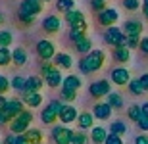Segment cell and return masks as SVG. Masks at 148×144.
<instances>
[{"instance_id":"39","label":"cell","mask_w":148,"mask_h":144,"mask_svg":"<svg viewBox=\"0 0 148 144\" xmlns=\"http://www.w3.org/2000/svg\"><path fill=\"white\" fill-rule=\"evenodd\" d=\"M90 8L100 14L102 10H106V0H90Z\"/></svg>"},{"instance_id":"55","label":"cell","mask_w":148,"mask_h":144,"mask_svg":"<svg viewBox=\"0 0 148 144\" xmlns=\"http://www.w3.org/2000/svg\"><path fill=\"white\" fill-rule=\"evenodd\" d=\"M143 12H144V17L148 19V4H144V8H143Z\"/></svg>"},{"instance_id":"7","label":"cell","mask_w":148,"mask_h":144,"mask_svg":"<svg viewBox=\"0 0 148 144\" xmlns=\"http://www.w3.org/2000/svg\"><path fill=\"white\" fill-rule=\"evenodd\" d=\"M42 12V0H21L19 4V14L23 16H35Z\"/></svg>"},{"instance_id":"49","label":"cell","mask_w":148,"mask_h":144,"mask_svg":"<svg viewBox=\"0 0 148 144\" xmlns=\"http://www.w3.org/2000/svg\"><path fill=\"white\" fill-rule=\"evenodd\" d=\"M4 144H17V134H8Z\"/></svg>"},{"instance_id":"23","label":"cell","mask_w":148,"mask_h":144,"mask_svg":"<svg viewBox=\"0 0 148 144\" xmlns=\"http://www.w3.org/2000/svg\"><path fill=\"white\" fill-rule=\"evenodd\" d=\"M62 89L79 90V89H81V79L77 77V75H67V77H64V85H62Z\"/></svg>"},{"instance_id":"10","label":"cell","mask_w":148,"mask_h":144,"mask_svg":"<svg viewBox=\"0 0 148 144\" xmlns=\"http://www.w3.org/2000/svg\"><path fill=\"white\" fill-rule=\"evenodd\" d=\"M119 19V14H117V10H114V8H106V10H102L98 14V23L100 25H104V27H114V23Z\"/></svg>"},{"instance_id":"36","label":"cell","mask_w":148,"mask_h":144,"mask_svg":"<svg viewBox=\"0 0 148 144\" xmlns=\"http://www.w3.org/2000/svg\"><path fill=\"white\" fill-rule=\"evenodd\" d=\"M12 40H14V37H12L10 31H0V46H8L12 44Z\"/></svg>"},{"instance_id":"30","label":"cell","mask_w":148,"mask_h":144,"mask_svg":"<svg viewBox=\"0 0 148 144\" xmlns=\"http://www.w3.org/2000/svg\"><path fill=\"white\" fill-rule=\"evenodd\" d=\"M56 10L62 14H67V12L75 10V2L73 0H56Z\"/></svg>"},{"instance_id":"56","label":"cell","mask_w":148,"mask_h":144,"mask_svg":"<svg viewBox=\"0 0 148 144\" xmlns=\"http://www.w3.org/2000/svg\"><path fill=\"white\" fill-rule=\"evenodd\" d=\"M2 21H4V16H2V14H0V23H2Z\"/></svg>"},{"instance_id":"13","label":"cell","mask_w":148,"mask_h":144,"mask_svg":"<svg viewBox=\"0 0 148 144\" xmlns=\"http://www.w3.org/2000/svg\"><path fill=\"white\" fill-rule=\"evenodd\" d=\"M4 111H6V115L10 117V121H12V119L17 117L21 111H25V110H23V102H21V100H17V98L8 100V106L4 108Z\"/></svg>"},{"instance_id":"46","label":"cell","mask_w":148,"mask_h":144,"mask_svg":"<svg viewBox=\"0 0 148 144\" xmlns=\"http://www.w3.org/2000/svg\"><path fill=\"white\" fill-rule=\"evenodd\" d=\"M138 48L143 50V54H148V37H143L140 39V46Z\"/></svg>"},{"instance_id":"22","label":"cell","mask_w":148,"mask_h":144,"mask_svg":"<svg viewBox=\"0 0 148 144\" xmlns=\"http://www.w3.org/2000/svg\"><path fill=\"white\" fill-rule=\"evenodd\" d=\"M54 61H56V66H58V67H64V69H69V67L73 66L71 56L66 54V52H60V54H56V56H54Z\"/></svg>"},{"instance_id":"25","label":"cell","mask_w":148,"mask_h":144,"mask_svg":"<svg viewBox=\"0 0 148 144\" xmlns=\"http://www.w3.org/2000/svg\"><path fill=\"white\" fill-rule=\"evenodd\" d=\"M75 50L79 52V54H88V52H92V40L88 39V37L81 39L79 42H75Z\"/></svg>"},{"instance_id":"38","label":"cell","mask_w":148,"mask_h":144,"mask_svg":"<svg viewBox=\"0 0 148 144\" xmlns=\"http://www.w3.org/2000/svg\"><path fill=\"white\" fill-rule=\"evenodd\" d=\"M123 6H125V10L135 12L140 8V0H123Z\"/></svg>"},{"instance_id":"27","label":"cell","mask_w":148,"mask_h":144,"mask_svg":"<svg viewBox=\"0 0 148 144\" xmlns=\"http://www.w3.org/2000/svg\"><path fill=\"white\" fill-rule=\"evenodd\" d=\"M144 113H143V106L140 104H133L129 110H127V117L131 119V121H135V123H138V119L143 117Z\"/></svg>"},{"instance_id":"4","label":"cell","mask_w":148,"mask_h":144,"mask_svg":"<svg viewBox=\"0 0 148 144\" xmlns=\"http://www.w3.org/2000/svg\"><path fill=\"white\" fill-rule=\"evenodd\" d=\"M62 102L60 100H52L46 108L42 110V113H40V119H42V123H46V125H50V123H54L58 117H60V110H62Z\"/></svg>"},{"instance_id":"40","label":"cell","mask_w":148,"mask_h":144,"mask_svg":"<svg viewBox=\"0 0 148 144\" xmlns=\"http://www.w3.org/2000/svg\"><path fill=\"white\" fill-rule=\"evenodd\" d=\"M140 46V37H127V48H138Z\"/></svg>"},{"instance_id":"2","label":"cell","mask_w":148,"mask_h":144,"mask_svg":"<svg viewBox=\"0 0 148 144\" xmlns=\"http://www.w3.org/2000/svg\"><path fill=\"white\" fill-rule=\"evenodd\" d=\"M33 121V113L31 111H21L17 117H14L10 121V131L12 134H23L25 131H29V125Z\"/></svg>"},{"instance_id":"14","label":"cell","mask_w":148,"mask_h":144,"mask_svg":"<svg viewBox=\"0 0 148 144\" xmlns=\"http://www.w3.org/2000/svg\"><path fill=\"white\" fill-rule=\"evenodd\" d=\"M123 33L127 37H140V33H143V23L137 21V19H129V21L123 23Z\"/></svg>"},{"instance_id":"42","label":"cell","mask_w":148,"mask_h":144,"mask_svg":"<svg viewBox=\"0 0 148 144\" xmlns=\"http://www.w3.org/2000/svg\"><path fill=\"white\" fill-rule=\"evenodd\" d=\"M104 144H123V140H121V136H119V134H114V133H110Z\"/></svg>"},{"instance_id":"37","label":"cell","mask_w":148,"mask_h":144,"mask_svg":"<svg viewBox=\"0 0 148 144\" xmlns=\"http://www.w3.org/2000/svg\"><path fill=\"white\" fill-rule=\"evenodd\" d=\"M62 98L66 102H73L77 98V90H69V89H62Z\"/></svg>"},{"instance_id":"17","label":"cell","mask_w":148,"mask_h":144,"mask_svg":"<svg viewBox=\"0 0 148 144\" xmlns=\"http://www.w3.org/2000/svg\"><path fill=\"white\" fill-rule=\"evenodd\" d=\"M60 25L62 23L56 16H48V17L42 19V29L46 33H58V31H60Z\"/></svg>"},{"instance_id":"11","label":"cell","mask_w":148,"mask_h":144,"mask_svg":"<svg viewBox=\"0 0 148 144\" xmlns=\"http://www.w3.org/2000/svg\"><path fill=\"white\" fill-rule=\"evenodd\" d=\"M88 92L94 98H102V96H108L112 92V87L108 81H96V83H92L88 87Z\"/></svg>"},{"instance_id":"9","label":"cell","mask_w":148,"mask_h":144,"mask_svg":"<svg viewBox=\"0 0 148 144\" xmlns=\"http://www.w3.org/2000/svg\"><path fill=\"white\" fill-rule=\"evenodd\" d=\"M110 77H112V83L117 85V87H125V85H129L133 81L129 69H125V67H115V69H112Z\"/></svg>"},{"instance_id":"24","label":"cell","mask_w":148,"mask_h":144,"mask_svg":"<svg viewBox=\"0 0 148 144\" xmlns=\"http://www.w3.org/2000/svg\"><path fill=\"white\" fill-rule=\"evenodd\" d=\"M12 61H14L16 66H19V67L25 66V63H27V52H25L23 48H16L14 52H12Z\"/></svg>"},{"instance_id":"34","label":"cell","mask_w":148,"mask_h":144,"mask_svg":"<svg viewBox=\"0 0 148 144\" xmlns=\"http://www.w3.org/2000/svg\"><path fill=\"white\" fill-rule=\"evenodd\" d=\"M12 61V52L6 46H0V66H8Z\"/></svg>"},{"instance_id":"53","label":"cell","mask_w":148,"mask_h":144,"mask_svg":"<svg viewBox=\"0 0 148 144\" xmlns=\"http://www.w3.org/2000/svg\"><path fill=\"white\" fill-rule=\"evenodd\" d=\"M17 144H29V140L25 139V134H17Z\"/></svg>"},{"instance_id":"31","label":"cell","mask_w":148,"mask_h":144,"mask_svg":"<svg viewBox=\"0 0 148 144\" xmlns=\"http://www.w3.org/2000/svg\"><path fill=\"white\" fill-rule=\"evenodd\" d=\"M129 92L135 96H140L146 92V89L143 87V83H140V79H133L131 83H129Z\"/></svg>"},{"instance_id":"52","label":"cell","mask_w":148,"mask_h":144,"mask_svg":"<svg viewBox=\"0 0 148 144\" xmlns=\"http://www.w3.org/2000/svg\"><path fill=\"white\" fill-rule=\"evenodd\" d=\"M6 106H8V98L4 94H0V110H4Z\"/></svg>"},{"instance_id":"3","label":"cell","mask_w":148,"mask_h":144,"mask_svg":"<svg viewBox=\"0 0 148 144\" xmlns=\"http://www.w3.org/2000/svg\"><path fill=\"white\" fill-rule=\"evenodd\" d=\"M104 40L108 44H112L114 48H117V46H127V35L123 33V29H119V27H108L106 29Z\"/></svg>"},{"instance_id":"18","label":"cell","mask_w":148,"mask_h":144,"mask_svg":"<svg viewBox=\"0 0 148 144\" xmlns=\"http://www.w3.org/2000/svg\"><path fill=\"white\" fill-rule=\"evenodd\" d=\"M23 104L29 108H38L42 104V96L40 92H23Z\"/></svg>"},{"instance_id":"54","label":"cell","mask_w":148,"mask_h":144,"mask_svg":"<svg viewBox=\"0 0 148 144\" xmlns=\"http://www.w3.org/2000/svg\"><path fill=\"white\" fill-rule=\"evenodd\" d=\"M143 113H144V115H148V102H144V104H143Z\"/></svg>"},{"instance_id":"28","label":"cell","mask_w":148,"mask_h":144,"mask_svg":"<svg viewBox=\"0 0 148 144\" xmlns=\"http://www.w3.org/2000/svg\"><path fill=\"white\" fill-rule=\"evenodd\" d=\"M25 139L29 140V144H40L42 142V133L38 131V129H29V131H25Z\"/></svg>"},{"instance_id":"33","label":"cell","mask_w":148,"mask_h":144,"mask_svg":"<svg viewBox=\"0 0 148 144\" xmlns=\"http://www.w3.org/2000/svg\"><path fill=\"white\" fill-rule=\"evenodd\" d=\"M110 133H114V134H119V136H123V134L127 133V125L123 121H114L110 125Z\"/></svg>"},{"instance_id":"29","label":"cell","mask_w":148,"mask_h":144,"mask_svg":"<svg viewBox=\"0 0 148 144\" xmlns=\"http://www.w3.org/2000/svg\"><path fill=\"white\" fill-rule=\"evenodd\" d=\"M108 104L112 106V110H121L123 108V98L119 92H110L108 94Z\"/></svg>"},{"instance_id":"19","label":"cell","mask_w":148,"mask_h":144,"mask_svg":"<svg viewBox=\"0 0 148 144\" xmlns=\"http://www.w3.org/2000/svg\"><path fill=\"white\" fill-rule=\"evenodd\" d=\"M106 139H108V131H106L104 127H92V131H90V140H92L94 144H104Z\"/></svg>"},{"instance_id":"8","label":"cell","mask_w":148,"mask_h":144,"mask_svg":"<svg viewBox=\"0 0 148 144\" xmlns=\"http://www.w3.org/2000/svg\"><path fill=\"white\" fill-rule=\"evenodd\" d=\"M37 54H38V58L44 60V61L52 60V58L56 56L54 42H50V40H38V42H37Z\"/></svg>"},{"instance_id":"35","label":"cell","mask_w":148,"mask_h":144,"mask_svg":"<svg viewBox=\"0 0 148 144\" xmlns=\"http://www.w3.org/2000/svg\"><path fill=\"white\" fill-rule=\"evenodd\" d=\"M85 37H87V31H83V29H69V39H71L73 44L79 42L81 39H85Z\"/></svg>"},{"instance_id":"45","label":"cell","mask_w":148,"mask_h":144,"mask_svg":"<svg viewBox=\"0 0 148 144\" xmlns=\"http://www.w3.org/2000/svg\"><path fill=\"white\" fill-rule=\"evenodd\" d=\"M19 21L25 23V25H31L35 21V16H23V14H19Z\"/></svg>"},{"instance_id":"20","label":"cell","mask_w":148,"mask_h":144,"mask_svg":"<svg viewBox=\"0 0 148 144\" xmlns=\"http://www.w3.org/2000/svg\"><path fill=\"white\" fill-rule=\"evenodd\" d=\"M114 58H115V61H119V63L129 61L131 60V48H127V46H117V48H114Z\"/></svg>"},{"instance_id":"57","label":"cell","mask_w":148,"mask_h":144,"mask_svg":"<svg viewBox=\"0 0 148 144\" xmlns=\"http://www.w3.org/2000/svg\"><path fill=\"white\" fill-rule=\"evenodd\" d=\"M143 2H144V4H148V0H143Z\"/></svg>"},{"instance_id":"6","label":"cell","mask_w":148,"mask_h":144,"mask_svg":"<svg viewBox=\"0 0 148 144\" xmlns=\"http://www.w3.org/2000/svg\"><path fill=\"white\" fill-rule=\"evenodd\" d=\"M66 21H67V25H69V29H83V31H87V19L83 16V12H79V10L67 12Z\"/></svg>"},{"instance_id":"47","label":"cell","mask_w":148,"mask_h":144,"mask_svg":"<svg viewBox=\"0 0 148 144\" xmlns=\"http://www.w3.org/2000/svg\"><path fill=\"white\" fill-rule=\"evenodd\" d=\"M135 144H148V134H138V136H135Z\"/></svg>"},{"instance_id":"48","label":"cell","mask_w":148,"mask_h":144,"mask_svg":"<svg viewBox=\"0 0 148 144\" xmlns=\"http://www.w3.org/2000/svg\"><path fill=\"white\" fill-rule=\"evenodd\" d=\"M50 69H52V63H50V61H44L42 66H40V73H42L44 77H46V73H48Z\"/></svg>"},{"instance_id":"26","label":"cell","mask_w":148,"mask_h":144,"mask_svg":"<svg viewBox=\"0 0 148 144\" xmlns=\"http://www.w3.org/2000/svg\"><path fill=\"white\" fill-rule=\"evenodd\" d=\"M40 87H42V79H40V77H27L25 92H38Z\"/></svg>"},{"instance_id":"58","label":"cell","mask_w":148,"mask_h":144,"mask_svg":"<svg viewBox=\"0 0 148 144\" xmlns=\"http://www.w3.org/2000/svg\"><path fill=\"white\" fill-rule=\"evenodd\" d=\"M42 2H50V0H42Z\"/></svg>"},{"instance_id":"5","label":"cell","mask_w":148,"mask_h":144,"mask_svg":"<svg viewBox=\"0 0 148 144\" xmlns=\"http://www.w3.org/2000/svg\"><path fill=\"white\" fill-rule=\"evenodd\" d=\"M52 140L56 144H71L73 140V131L67 125H60V127L52 129Z\"/></svg>"},{"instance_id":"21","label":"cell","mask_w":148,"mask_h":144,"mask_svg":"<svg viewBox=\"0 0 148 144\" xmlns=\"http://www.w3.org/2000/svg\"><path fill=\"white\" fill-rule=\"evenodd\" d=\"M92 123H94V115L92 113L81 111L79 117H77V125H79L81 129H92Z\"/></svg>"},{"instance_id":"12","label":"cell","mask_w":148,"mask_h":144,"mask_svg":"<svg viewBox=\"0 0 148 144\" xmlns=\"http://www.w3.org/2000/svg\"><path fill=\"white\" fill-rule=\"evenodd\" d=\"M77 117H79V113H77V110L73 108V106H69V104H64L62 106V110H60V119L62 123H73V121H77Z\"/></svg>"},{"instance_id":"51","label":"cell","mask_w":148,"mask_h":144,"mask_svg":"<svg viewBox=\"0 0 148 144\" xmlns=\"http://www.w3.org/2000/svg\"><path fill=\"white\" fill-rule=\"evenodd\" d=\"M140 83H143V87L146 89V92H148V73H144V75H140Z\"/></svg>"},{"instance_id":"16","label":"cell","mask_w":148,"mask_h":144,"mask_svg":"<svg viewBox=\"0 0 148 144\" xmlns=\"http://www.w3.org/2000/svg\"><path fill=\"white\" fill-rule=\"evenodd\" d=\"M46 85H48L50 89H56V87H60V85H64V77H62L60 69H50L48 73H46Z\"/></svg>"},{"instance_id":"44","label":"cell","mask_w":148,"mask_h":144,"mask_svg":"<svg viewBox=\"0 0 148 144\" xmlns=\"http://www.w3.org/2000/svg\"><path fill=\"white\" fill-rule=\"evenodd\" d=\"M138 129H140V131H148V115H143L140 117V119H138Z\"/></svg>"},{"instance_id":"41","label":"cell","mask_w":148,"mask_h":144,"mask_svg":"<svg viewBox=\"0 0 148 144\" xmlns=\"http://www.w3.org/2000/svg\"><path fill=\"white\" fill-rule=\"evenodd\" d=\"M71 144H87V136L79 131V133H73V140Z\"/></svg>"},{"instance_id":"43","label":"cell","mask_w":148,"mask_h":144,"mask_svg":"<svg viewBox=\"0 0 148 144\" xmlns=\"http://www.w3.org/2000/svg\"><path fill=\"white\" fill-rule=\"evenodd\" d=\"M10 87H12V83L4 77V75H0V94H2V92H6Z\"/></svg>"},{"instance_id":"1","label":"cell","mask_w":148,"mask_h":144,"mask_svg":"<svg viewBox=\"0 0 148 144\" xmlns=\"http://www.w3.org/2000/svg\"><path fill=\"white\" fill-rule=\"evenodd\" d=\"M104 61H106L104 52H102V50H92V52H88V54L79 61V69H81V73L88 75V73H94V71H98V69H102Z\"/></svg>"},{"instance_id":"50","label":"cell","mask_w":148,"mask_h":144,"mask_svg":"<svg viewBox=\"0 0 148 144\" xmlns=\"http://www.w3.org/2000/svg\"><path fill=\"white\" fill-rule=\"evenodd\" d=\"M4 123H10V117L6 115L4 110H0V125H4Z\"/></svg>"},{"instance_id":"15","label":"cell","mask_w":148,"mask_h":144,"mask_svg":"<svg viewBox=\"0 0 148 144\" xmlns=\"http://www.w3.org/2000/svg\"><path fill=\"white\" fill-rule=\"evenodd\" d=\"M92 115L96 117V119H110L112 106L108 104V102H98V104L94 106V110H92Z\"/></svg>"},{"instance_id":"32","label":"cell","mask_w":148,"mask_h":144,"mask_svg":"<svg viewBox=\"0 0 148 144\" xmlns=\"http://www.w3.org/2000/svg\"><path fill=\"white\" fill-rule=\"evenodd\" d=\"M25 85H27V77H14L12 79V89L17 92H25Z\"/></svg>"}]
</instances>
